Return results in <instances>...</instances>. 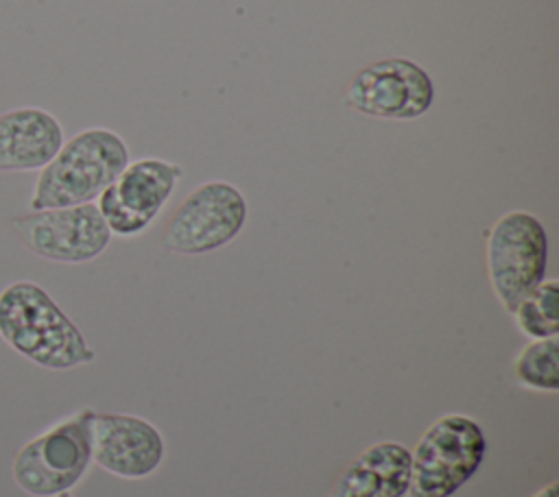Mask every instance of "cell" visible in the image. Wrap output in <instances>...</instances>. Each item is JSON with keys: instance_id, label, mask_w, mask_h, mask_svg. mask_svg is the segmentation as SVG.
<instances>
[{"instance_id": "obj_9", "label": "cell", "mask_w": 559, "mask_h": 497, "mask_svg": "<svg viewBox=\"0 0 559 497\" xmlns=\"http://www.w3.org/2000/svg\"><path fill=\"white\" fill-rule=\"evenodd\" d=\"M92 462L122 480H142L159 469L166 456L162 432L146 419L124 412L90 414Z\"/></svg>"}, {"instance_id": "obj_5", "label": "cell", "mask_w": 559, "mask_h": 497, "mask_svg": "<svg viewBox=\"0 0 559 497\" xmlns=\"http://www.w3.org/2000/svg\"><path fill=\"white\" fill-rule=\"evenodd\" d=\"M485 253L491 290L511 314L518 303L546 279V229L539 218L528 211H507L491 225Z\"/></svg>"}, {"instance_id": "obj_12", "label": "cell", "mask_w": 559, "mask_h": 497, "mask_svg": "<svg viewBox=\"0 0 559 497\" xmlns=\"http://www.w3.org/2000/svg\"><path fill=\"white\" fill-rule=\"evenodd\" d=\"M181 172L183 170L179 163L166 159H135L124 166V170L111 183V190L120 205H124L133 216L151 225L175 192Z\"/></svg>"}, {"instance_id": "obj_14", "label": "cell", "mask_w": 559, "mask_h": 497, "mask_svg": "<svg viewBox=\"0 0 559 497\" xmlns=\"http://www.w3.org/2000/svg\"><path fill=\"white\" fill-rule=\"evenodd\" d=\"M518 329L531 340L552 338L559 334V281L544 279L511 312Z\"/></svg>"}, {"instance_id": "obj_11", "label": "cell", "mask_w": 559, "mask_h": 497, "mask_svg": "<svg viewBox=\"0 0 559 497\" xmlns=\"http://www.w3.org/2000/svg\"><path fill=\"white\" fill-rule=\"evenodd\" d=\"M411 482V449L380 440L360 451L325 497H404Z\"/></svg>"}, {"instance_id": "obj_13", "label": "cell", "mask_w": 559, "mask_h": 497, "mask_svg": "<svg viewBox=\"0 0 559 497\" xmlns=\"http://www.w3.org/2000/svg\"><path fill=\"white\" fill-rule=\"evenodd\" d=\"M513 373L520 386L535 392L559 390V340L542 338L531 340L520 349L513 362Z\"/></svg>"}, {"instance_id": "obj_8", "label": "cell", "mask_w": 559, "mask_h": 497, "mask_svg": "<svg viewBox=\"0 0 559 497\" xmlns=\"http://www.w3.org/2000/svg\"><path fill=\"white\" fill-rule=\"evenodd\" d=\"M435 100L430 74L411 59H380L360 68L345 87V105L382 120H415Z\"/></svg>"}, {"instance_id": "obj_6", "label": "cell", "mask_w": 559, "mask_h": 497, "mask_svg": "<svg viewBox=\"0 0 559 497\" xmlns=\"http://www.w3.org/2000/svg\"><path fill=\"white\" fill-rule=\"evenodd\" d=\"M247 201L227 181L197 185L168 220L162 246L177 255H205L229 244L247 222Z\"/></svg>"}, {"instance_id": "obj_1", "label": "cell", "mask_w": 559, "mask_h": 497, "mask_svg": "<svg viewBox=\"0 0 559 497\" xmlns=\"http://www.w3.org/2000/svg\"><path fill=\"white\" fill-rule=\"evenodd\" d=\"M0 338L48 371H70L96 357L81 329L35 281H13L0 290Z\"/></svg>"}, {"instance_id": "obj_3", "label": "cell", "mask_w": 559, "mask_h": 497, "mask_svg": "<svg viewBox=\"0 0 559 497\" xmlns=\"http://www.w3.org/2000/svg\"><path fill=\"white\" fill-rule=\"evenodd\" d=\"M487 438L478 421L445 414L426 427L411 451V482L404 497H452L480 469Z\"/></svg>"}, {"instance_id": "obj_15", "label": "cell", "mask_w": 559, "mask_h": 497, "mask_svg": "<svg viewBox=\"0 0 559 497\" xmlns=\"http://www.w3.org/2000/svg\"><path fill=\"white\" fill-rule=\"evenodd\" d=\"M533 497H559V484H557V480H552V482H548L544 488H539Z\"/></svg>"}, {"instance_id": "obj_16", "label": "cell", "mask_w": 559, "mask_h": 497, "mask_svg": "<svg viewBox=\"0 0 559 497\" xmlns=\"http://www.w3.org/2000/svg\"><path fill=\"white\" fill-rule=\"evenodd\" d=\"M55 497H72L70 493H59V495H55Z\"/></svg>"}, {"instance_id": "obj_7", "label": "cell", "mask_w": 559, "mask_h": 497, "mask_svg": "<svg viewBox=\"0 0 559 497\" xmlns=\"http://www.w3.org/2000/svg\"><path fill=\"white\" fill-rule=\"evenodd\" d=\"M9 225L33 255L59 264L92 262L111 242L96 203L31 209L13 216Z\"/></svg>"}, {"instance_id": "obj_10", "label": "cell", "mask_w": 559, "mask_h": 497, "mask_svg": "<svg viewBox=\"0 0 559 497\" xmlns=\"http://www.w3.org/2000/svg\"><path fill=\"white\" fill-rule=\"evenodd\" d=\"M63 126L41 107L0 113V172L41 170L61 148Z\"/></svg>"}, {"instance_id": "obj_2", "label": "cell", "mask_w": 559, "mask_h": 497, "mask_svg": "<svg viewBox=\"0 0 559 497\" xmlns=\"http://www.w3.org/2000/svg\"><path fill=\"white\" fill-rule=\"evenodd\" d=\"M129 163L124 140L105 126H90L63 140L57 155L39 170L31 209L94 203Z\"/></svg>"}, {"instance_id": "obj_4", "label": "cell", "mask_w": 559, "mask_h": 497, "mask_svg": "<svg viewBox=\"0 0 559 497\" xmlns=\"http://www.w3.org/2000/svg\"><path fill=\"white\" fill-rule=\"evenodd\" d=\"M90 414L83 408L26 440L11 464L15 484L31 497L70 493L92 464Z\"/></svg>"}]
</instances>
